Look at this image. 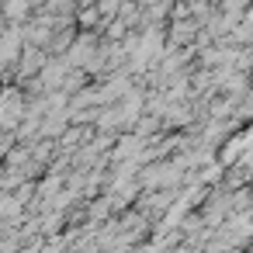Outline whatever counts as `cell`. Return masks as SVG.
<instances>
[{"instance_id":"6da1fadb","label":"cell","mask_w":253,"mask_h":253,"mask_svg":"<svg viewBox=\"0 0 253 253\" xmlns=\"http://www.w3.org/2000/svg\"><path fill=\"white\" fill-rule=\"evenodd\" d=\"M18 115H21V94H18V90H7V94H4V125L14 128Z\"/></svg>"},{"instance_id":"7a4b0ae2","label":"cell","mask_w":253,"mask_h":253,"mask_svg":"<svg viewBox=\"0 0 253 253\" xmlns=\"http://www.w3.org/2000/svg\"><path fill=\"white\" fill-rule=\"evenodd\" d=\"M42 66V52L32 45V49H25V59H21V73H32V70H39Z\"/></svg>"},{"instance_id":"3957f363","label":"cell","mask_w":253,"mask_h":253,"mask_svg":"<svg viewBox=\"0 0 253 253\" xmlns=\"http://www.w3.org/2000/svg\"><path fill=\"white\" fill-rule=\"evenodd\" d=\"M139 149H142V139H139V135H128V139L115 149V156L122 160V156H132V153H139Z\"/></svg>"},{"instance_id":"277c9868","label":"cell","mask_w":253,"mask_h":253,"mask_svg":"<svg viewBox=\"0 0 253 253\" xmlns=\"http://www.w3.org/2000/svg\"><path fill=\"white\" fill-rule=\"evenodd\" d=\"M32 7L28 4H7V18H21V14H28Z\"/></svg>"},{"instance_id":"5b68a950","label":"cell","mask_w":253,"mask_h":253,"mask_svg":"<svg viewBox=\"0 0 253 253\" xmlns=\"http://www.w3.org/2000/svg\"><path fill=\"white\" fill-rule=\"evenodd\" d=\"M173 253H201V250H198V246H194V250H191V246H180V250H173Z\"/></svg>"},{"instance_id":"8992f818","label":"cell","mask_w":253,"mask_h":253,"mask_svg":"<svg viewBox=\"0 0 253 253\" xmlns=\"http://www.w3.org/2000/svg\"><path fill=\"white\" fill-rule=\"evenodd\" d=\"M250 198H253V191H250Z\"/></svg>"}]
</instances>
